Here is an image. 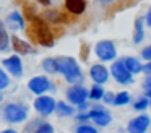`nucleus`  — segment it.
<instances>
[{"instance_id":"f257e3e1","label":"nucleus","mask_w":151,"mask_h":133,"mask_svg":"<svg viewBox=\"0 0 151 133\" xmlns=\"http://www.w3.org/2000/svg\"><path fill=\"white\" fill-rule=\"evenodd\" d=\"M28 31H29V36L33 37L34 42L44 45V47H52L54 45V36H52V32H50L49 26L44 23V19L34 16V18L31 19V24H29V29H28Z\"/></svg>"},{"instance_id":"f03ea898","label":"nucleus","mask_w":151,"mask_h":133,"mask_svg":"<svg viewBox=\"0 0 151 133\" xmlns=\"http://www.w3.org/2000/svg\"><path fill=\"white\" fill-rule=\"evenodd\" d=\"M57 67H59V71L65 76V80L68 83H81L83 75L75 58H72V57L57 58Z\"/></svg>"},{"instance_id":"7ed1b4c3","label":"nucleus","mask_w":151,"mask_h":133,"mask_svg":"<svg viewBox=\"0 0 151 133\" xmlns=\"http://www.w3.org/2000/svg\"><path fill=\"white\" fill-rule=\"evenodd\" d=\"M4 115L7 119V122H12V123H20V122H24L28 117V110L24 106L21 104H17V102H12V104H7L4 109Z\"/></svg>"},{"instance_id":"20e7f679","label":"nucleus","mask_w":151,"mask_h":133,"mask_svg":"<svg viewBox=\"0 0 151 133\" xmlns=\"http://www.w3.org/2000/svg\"><path fill=\"white\" fill-rule=\"evenodd\" d=\"M111 73L112 76L115 78V81L120 84H130L133 81V76H132V71L127 68L124 60H117L112 63L111 67Z\"/></svg>"},{"instance_id":"39448f33","label":"nucleus","mask_w":151,"mask_h":133,"mask_svg":"<svg viewBox=\"0 0 151 133\" xmlns=\"http://www.w3.org/2000/svg\"><path fill=\"white\" fill-rule=\"evenodd\" d=\"M94 52L98 55V58H101L102 62H111L117 57V50H115L114 42L111 41H99L94 47Z\"/></svg>"},{"instance_id":"423d86ee","label":"nucleus","mask_w":151,"mask_h":133,"mask_svg":"<svg viewBox=\"0 0 151 133\" xmlns=\"http://www.w3.org/2000/svg\"><path fill=\"white\" fill-rule=\"evenodd\" d=\"M55 101L50 96H39L34 101V109L41 114V115H50L55 110Z\"/></svg>"},{"instance_id":"0eeeda50","label":"nucleus","mask_w":151,"mask_h":133,"mask_svg":"<svg viewBox=\"0 0 151 133\" xmlns=\"http://www.w3.org/2000/svg\"><path fill=\"white\" fill-rule=\"evenodd\" d=\"M67 97H68V101H70L72 104L80 106V104L86 102V99L89 97V93H88V91H86L83 86L73 84V86L68 88V91H67Z\"/></svg>"},{"instance_id":"6e6552de","label":"nucleus","mask_w":151,"mask_h":133,"mask_svg":"<svg viewBox=\"0 0 151 133\" xmlns=\"http://www.w3.org/2000/svg\"><path fill=\"white\" fill-rule=\"evenodd\" d=\"M89 119H93V122L99 127H106L112 122V117L104 107H93L89 110Z\"/></svg>"},{"instance_id":"1a4fd4ad","label":"nucleus","mask_w":151,"mask_h":133,"mask_svg":"<svg viewBox=\"0 0 151 133\" xmlns=\"http://www.w3.org/2000/svg\"><path fill=\"white\" fill-rule=\"evenodd\" d=\"M28 88H29V91H33L34 94H42L50 88V83L46 76H34L29 80Z\"/></svg>"},{"instance_id":"9d476101","label":"nucleus","mask_w":151,"mask_h":133,"mask_svg":"<svg viewBox=\"0 0 151 133\" xmlns=\"http://www.w3.org/2000/svg\"><path fill=\"white\" fill-rule=\"evenodd\" d=\"M4 67L7 68L13 76H21V75H23V63H21V58L18 57V55H12V57L5 58Z\"/></svg>"},{"instance_id":"9b49d317","label":"nucleus","mask_w":151,"mask_h":133,"mask_svg":"<svg viewBox=\"0 0 151 133\" xmlns=\"http://www.w3.org/2000/svg\"><path fill=\"white\" fill-rule=\"evenodd\" d=\"M150 117L148 115H140L137 119L130 120L128 123V132H133V133H143L146 132V128L150 127Z\"/></svg>"},{"instance_id":"f8f14e48","label":"nucleus","mask_w":151,"mask_h":133,"mask_svg":"<svg viewBox=\"0 0 151 133\" xmlns=\"http://www.w3.org/2000/svg\"><path fill=\"white\" fill-rule=\"evenodd\" d=\"M89 75H91L93 81L98 83V84L106 83L107 78H109V71H107V68H106L104 65H93L91 70H89Z\"/></svg>"},{"instance_id":"ddd939ff","label":"nucleus","mask_w":151,"mask_h":133,"mask_svg":"<svg viewBox=\"0 0 151 133\" xmlns=\"http://www.w3.org/2000/svg\"><path fill=\"white\" fill-rule=\"evenodd\" d=\"M65 6L73 15H81L86 8V3L85 0H65Z\"/></svg>"},{"instance_id":"4468645a","label":"nucleus","mask_w":151,"mask_h":133,"mask_svg":"<svg viewBox=\"0 0 151 133\" xmlns=\"http://www.w3.org/2000/svg\"><path fill=\"white\" fill-rule=\"evenodd\" d=\"M12 44H13V49L18 54H33L34 52V49L31 47L28 42L21 41L20 37H15V36H13V39H12Z\"/></svg>"},{"instance_id":"2eb2a0df","label":"nucleus","mask_w":151,"mask_h":133,"mask_svg":"<svg viewBox=\"0 0 151 133\" xmlns=\"http://www.w3.org/2000/svg\"><path fill=\"white\" fill-rule=\"evenodd\" d=\"M8 24L13 29H23L24 28V19L18 12H13V13L8 15Z\"/></svg>"},{"instance_id":"dca6fc26","label":"nucleus","mask_w":151,"mask_h":133,"mask_svg":"<svg viewBox=\"0 0 151 133\" xmlns=\"http://www.w3.org/2000/svg\"><path fill=\"white\" fill-rule=\"evenodd\" d=\"M8 47H10V37L7 34V29H5L4 23L0 21V50L5 52V50H8Z\"/></svg>"},{"instance_id":"f3484780","label":"nucleus","mask_w":151,"mask_h":133,"mask_svg":"<svg viewBox=\"0 0 151 133\" xmlns=\"http://www.w3.org/2000/svg\"><path fill=\"white\" fill-rule=\"evenodd\" d=\"M125 65H127V68L132 71V75L133 73H140V71H143V67H141V63L137 60V58H133V57H128V58H125Z\"/></svg>"},{"instance_id":"a211bd4d","label":"nucleus","mask_w":151,"mask_h":133,"mask_svg":"<svg viewBox=\"0 0 151 133\" xmlns=\"http://www.w3.org/2000/svg\"><path fill=\"white\" fill-rule=\"evenodd\" d=\"M42 68L47 71V73H57L59 71V67H57V58H44L42 60Z\"/></svg>"},{"instance_id":"6ab92c4d","label":"nucleus","mask_w":151,"mask_h":133,"mask_svg":"<svg viewBox=\"0 0 151 133\" xmlns=\"http://www.w3.org/2000/svg\"><path fill=\"white\" fill-rule=\"evenodd\" d=\"M143 41V21L141 18H137L135 21V32H133V42L138 44V42Z\"/></svg>"},{"instance_id":"aec40b11","label":"nucleus","mask_w":151,"mask_h":133,"mask_svg":"<svg viewBox=\"0 0 151 133\" xmlns=\"http://www.w3.org/2000/svg\"><path fill=\"white\" fill-rule=\"evenodd\" d=\"M55 110H57V114H59V115H62V117H63V115H65V117L73 115L72 106H68V104H65V102H57Z\"/></svg>"},{"instance_id":"412c9836","label":"nucleus","mask_w":151,"mask_h":133,"mask_svg":"<svg viewBox=\"0 0 151 133\" xmlns=\"http://www.w3.org/2000/svg\"><path fill=\"white\" fill-rule=\"evenodd\" d=\"M128 102H130V94H128L127 91L115 94V97H114V104H115V106H125V104H128Z\"/></svg>"},{"instance_id":"4be33fe9","label":"nucleus","mask_w":151,"mask_h":133,"mask_svg":"<svg viewBox=\"0 0 151 133\" xmlns=\"http://www.w3.org/2000/svg\"><path fill=\"white\" fill-rule=\"evenodd\" d=\"M102 96H104V91H102L101 84L96 83L94 86L91 88V91H89V97L94 99V101H98V99H102Z\"/></svg>"},{"instance_id":"5701e85b","label":"nucleus","mask_w":151,"mask_h":133,"mask_svg":"<svg viewBox=\"0 0 151 133\" xmlns=\"http://www.w3.org/2000/svg\"><path fill=\"white\" fill-rule=\"evenodd\" d=\"M36 132H37V133H47V132H54V127H52V125H49V123H46V122H41L39 125H37Z\"/></svg>"},{"instance_id":"b1692460","label":"nucleus","mask_w":151,"mask_h":133,"mask_svg":"<svg viewBox=\"0 0 151 133\" xmlns=\"http://www.w3.org/2000/svg\"><path fill=\"white\" fill-rule=\"evenodd\" d=\"M148 104H150V99H148V97H143V99H140V101H137V102H135V109L137 110H145L148 107Z\"/></svg>"},{"instance_id":"393cba45","label":"nucleus","mask_w":151,"mask_h":133,"mask_svg":"<svg viewBox=\"0 0 151 133\" xmlns=\"http://www.w3.org/2000/svg\"><path fill=\"white\" fill-rule=\"evenodd\" d=\"M8 76H7V73H5L4 70H0V89H4V88H7L8 86Z\"/></svg>"},{"instance_id":"a878e982","label":"nucleus","mask_w":151,"mask_h":133,"mask_svg":"<svg viewBox=\"0 0 151 133\" xmlns=\"http://www.w3.org/2000/svg\"><path fill=\"white\" fill-rule=\"evenodd\" d=\"M76 132H80V133H94L96 128L94 127H89V125H81V127L76 128Z\"/></svg>"},{"instance_id":"bb28decb","label":"nucleus","mask_w":151,"mask_h":133,"mask_svg":"<svg viewBox=\"0 0 151 133\" xmlns=\"http://www.w3.org/2000/svg\"><path fill=\"white\" fill-rule=\"evenodd\" d=\"M141 57H143L145 60H151V45H148V47H145L143 50H141Z\"/></svg>"},{"instance_id":"cd10ccee","label":"nucleus","mask_w":151,"mask_h":133,"mask_svg":"<svg viewBox=\"0 0 151 133\" xmlns=\"http://www.w3.org/2000/svg\"><path fill=\"white\" fill-rule=\"evenodd\" d=\"M114 97H115V94H112V93H104L102 99H104V102L111 104V102H114Z\"/></svg>"},{"instance_id":"c85d7f7f","label":"nucleus","mask_w":151,"mask_h":133,"mask_svg":"<svg viewBox=\"0 0 151 133\" xmlns=\"http://www.w3.org/2000/svg\"><path fill=\"white\" fill-rule=\"evenodd\" d=\"M143 88L146 91H151V73H148V78L145 80V83H143Z\"/></svg>"},{"instance_id":"c756f323","label":"nucleus","mask_w":151,"mask_h":133,"mask_svg":"<svg viewBox=\"0 0 151 133\" xmlns=\"http://www.w3.org/2000/svg\"><path fill=\"white\" fill-rule=\"evenodd\" d=\"M143 71H145V73H151V60H150V62H148V63L143 67Z\"/></svg>"},{"instance_id":"7c9ffc66","label":"nucleus","mask_w":151,"mask_h":133,"mask_svg":"<svg viewBox=\"0 0 151 133\" xmlns=\"http://www.w3.org/2000/svg\"><path fill=\"white\" fill-rule=\"evenodd\" d=\"M86 55H88V47L85 45V47H83V50H81V58H83V60H86V58H88Z\"/></svg>"},{"instance_id":"2f4dec72","label":"nucleus","mask_w":151,"mask_h":133,"mask_svg":"<svg viewBox=\"0 0 151 133\" xmlns=\"http://www.w3.org/2000/svg\"><path fill=\"white\" fill-rule=\"evenodd\" d=\"M146 23H148V26L151 28V8L148 10V15H146Z\"/></svg>"},{"instance_id":"473e14b6","label":"nucleus","mask_w":151,"mask_h":133,"mask_svg":"<svg viewBox=\"0 0 151 133\" xmlns=\"http://www.w3.org/2000/svg\"><path fill=\"white\" fill-rule=\"evenodd\" d=\"M89 119V114H81V115H78V120H88Z\"/></svg>"},{"instance_id":"72a5a7b5","label":"nucleus","mask_w":151,"mask_h":133,"mask_svg":"<svg viewBox=\"0 0 151 133\" xmlns=\"http://www.w3.org/2000/svg\"><path fill=\"white\" fill-rule=\"evenodd\" d=\"M37 2H39L41 5H44V6H49L50 5V0H37Z\"/></svg>"},{"instance_id":"f704fd0d","label":"nucleus","mask_w":151,"mask_h":133,"mask_svg":"<svg viewBox=\"0 0 151 133\" xmlns=\"http://www.w3.org/2000/svg\"><path fill=\"white\" fill-rule=\"evenodd\" d=\"M101 2H104V3H111L112 0H101Z\"/></svg>"},{"instance_id":"c9c22d12","label":"nucleus","mask_w":151,"mask_h":133,"mask_svg":"<svg viewBox=\"0 0 151 133\" xmlns=\"http://www.w3.org/2000/svg\"><path fill=\"white\" fill-rule=\"evenodd\" d=\"M0 101H2V94H0Z\"/></svg>"},{"instance_id":"e433bc0d","label":"nucleus","mask_w":151,"mask_h":133,"mask_svg":"<svg viewBox=\"0 0 151 133\" xmlns=\"http://www.w3.org/2000/svg\"><path fill=\"white\" fill-rule=\"evenodd\" d=\"M150 104H151V101H150Z\"/></svg>"}]
</instances>
